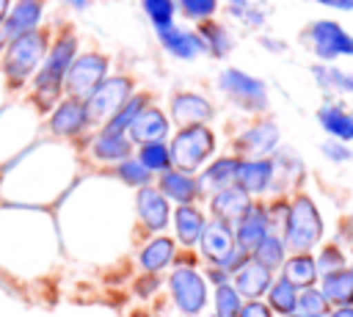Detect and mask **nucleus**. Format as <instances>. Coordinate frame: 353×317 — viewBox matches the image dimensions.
<instances>
[{
	"label": "nucleus",
	"mask_w": 353,
	"mask_h": 317,
	"mask_svg": "<svg viewBox=\"0 0 353 317\" xmlns=\"http://www.w3.org/2000/svg\"><path fill=\"white\" fill-rule=\"evenodd\" d=\"M157 190H160L165 198L176 201V207H182V204H193V201L201 196V190H199V179H196L193 174H185V171H176V168H168V171L160 174V185H157Z\"/></svg>",
	"instance_id": "dca6fc26"
},
{
	"label": "nucleus",
	"mask_w": 353,
	"mask_h": 317,
	"mask_svg": "<svg viewBox=\"0 0 353 317\" xmlns=\"http://www.w3.org/2000/svg\"><path fill=\"white\" fill-rule=\"evenodd\" d=\"M132 152L130 135H113V132H99L91 143V154L102 163H124Z\"/></svg>",
	"instance_id": "bb28decb"
},
{
	"label": "nucleus",
	"mask_w": 353,
	"mask_h": 317,
	"mask_svg": "<svg viewBox=\"0 0 353 317\" xmlns=\"http://www.w3.org/2000/svg\"><path fill=\"white\" fill-rule=\"evenodd\" d=\"M270 212L259 204H251V209L237 221L234 226V240H237V248L243 254H251L268 234H270Z\"/></svg>",
	"instance_id": "9d476101"
},
{
	"label": "nucleus",
	"mask_w": 353,
	"mask_h": 317,
	"mask_svg": "<svg viewBox=\"0 0 353 317\" xmlns=\"http://www.w3.org/2000/svg\"><path fill=\"white\" fill-rule=\"evenodd\" d=\"M201 254L212 262V265H221L234 248H237V240H234V229H232V223H226V221H218V218H212V221H207V226H204V234H201Z\"/></svg>",
	"instance_id": "ddd939ff"
},
{
	"label": "nucleus",
	"mask_w": 353,
	"mask_h": 317,
	"mask_svg": "<svg viewBox=\"0 0 353 317\" xmlns=\"http://www.w3.org/2000/svg\"><path fill=\"white\" fill-rule=\"evenodd\" d=\"M119 176L127 182V185H132V187H146L149 185V179H152V171H146L143 165H141V160L138 157H127L124 163H119Z\"/></svg>",
	"instance_id": "e433bc0d"
},
{
	"label": "nucleus",
	"mask_w": 353,
	"mask_h": 317,
	"mask_svg": "<svg viewBox=\"0 0 353 317\" xmlns=\"http://www.w3.org/2000/svg\"><path fill=\"white\" fill-rule=\"evenodd\" d=\"M221 88H223L229 96H234L240 105L251 108V110H259V108L268 105L265 83L256 80V77H251V74H245V72H240V69H226V72H221Z\"/></svg>",
	"instance_id": "1a4fd4ad"
},
{
	"label": "nucleus",
	"mask_w": 353,
	"mask_h": 317,
	"mask_svg": "<svg viewBox=\"0 0 353 317\" xmlns=\"http://www.w3.org/2000/svg\"><path fill=\"white\" fill-rule=\"evenodd\" d=\"M212 309H215V311H212L215 317H240L243 298H240V292L232 287V281L215 287V292H212Z\"/></svg>",
	"instance_id": "473e14b6"
},
{
	"label": "nucleus",
	"mask_w": 353,
	"mask_h": 317,
	"mask_svg": "<svg viewBox=\"0 0 353 317\" xmlns=\"http://www.w3.org/2000/svg\"><path fill=\"white\" fill-rule=\"evenodd\" d=\"M298 292H301V289L292 287L284 276L273 278V284H270V289H268V306H270V311L279 314V317L295 314V311H298Z\"/></svg>",
	"instance_id": "c756f323"
},
{
	"label": "nucleus",
	"mask_w": 353,
	"mask_h": 317,
	"mask_svg": "<svg viewBox=\"0 0 353 317\" xmlns=\"http://www.w3.org/2000/svg\"><path fill=\"white\" fill-rule=\"evenodd\" d=\"M210 207H212V215H215L218 221L237 223V221L251 209V198H248V193H245L240 185H232V187H223V190L212 193Z\"/></svg>",
	"instance_id": "f3484780"
},
{
	"label": "nucleus",
	"mask_w": 353,
	"mask_h": 317,
	"mask_svg": "<svg viewBox=\"0 0 353 317\" xmlns=\"http://www.w3.org/2000/svg\"><path fill=\"white\" fill-rule=\"evenodd\" d=\"M199 36L204 39V44H210V50H212L215 55H223V52L229 50L226 30H223L221 25H215V22H207V25L201 28V33H199Z\"/></svg>",
	"instance_id": "ea45409f"
},
{
	"label": "nucleus",
	"mask_w": 353,
	"mask_h": 317,
	"mask_svg": "<svg viewBox=\"0 0 353 317\" xmlns=\"http://www.w3.org/2000/svg\"><path fill=\"white\" fill-rule=\"evenodd\" d=\"M323 6H331V8H342V11H350L353 8V0H317Z\"/></svg>",
	"instance_id": "c03bdc74"
},
{
	"label": "nucleus",
	"mask_w": 353,
	"mask_h": 317,
	"mask_svg": "<svg viewBox=\"0 0 353 317\" xmlns=\"http://www.w3.org/2000/svg\"><path fill=\"white\" fill-rule=\"evenodd\" d=\"M306 39L314 47V55L323 61H331L336 55H353V36H347L336 22H314L306 33Z\"/></svg>",
	"instance_id": "6e6552de"
},
{
	"label": "nucleus",
	"mask_w": 353,
	"mask_h": 317,
	"mask_svg": "<svg viewBox=\"0 0 353 317\" xmlns=\"http://www.w3.org/2000/svg\"><path fill=\"white\" fill-rule=\"evenodd\" d=\"M279 146V127L273 121H259L254 127H248L240 138H237V149H240V160H265L273 149Z\"/></svg>",
	"instance_id": "9b49d317"
},
{
	"label": "nucleus",
	"mask_w": 353,
	"mask_h": 317,
	"mask_svg": "<svg viewBox=\"0 0 353 317\" xmlns=\"http://www.w3.org/2000/svg\"><path fill=\"white\" fill-rule=\"evenodd\" d=\"M317 121L334 141H342V143L353 141V110L342 105H323L317 110Z\"/></svg>",
	"instance_id": "393cba45"
},
{
	"label": "nucleus",
	"mask_w": 353,
	"mask_h": 317,
	"mask_svg": "<svg viewBox=\"0 0 353 317\" xmlns=\"http://www.w3.org/2000/svg\"><path fill=\"white\" fill-rule=\"evenodd\" d=\"M212 152H215V135L204 124H193V127L179 130L168 143L171 168L185 171V174L199 171L212 157Z\"/></svg>",
	"instance_id": "f03ea898"
},
{
	"label": "nucleus",
	"mask_w": 353,
	"mask_h": 317,
	"mask_svg": "<svg viewBox=\"0 0 353 317\" xmlns=\"http://www.w3.org/2000/svg\"><path fill=\"white\" fill-rule=\"evenodd\" d=\"M91 121H88V113H85V102L83 99H63L55 110H52V116H50V130L55 132V135H77V132H83L85 127H88Z\"/></svg>",
	"instance_id": "2eb2a0df"
},
{
	"label": "nucleus",
	"mask_w": 353,
	"mask_h": 317,
	"mask_svg": "<svg viewBox=\"0 0 353 317\" xmlns=\"http://www.w3.org/2000/svg\"><path fill=\"white\" fill-rule=\"evenodd\" d=\"M8 39H11V36H8V30H6V25H0V50H3L6 44H8Z\"/></svg>",
	"instance_id": "de8ad7c7"
},
{
	"label": "nucleus",
	"mask_w": 353,
	"mask_h": 317,
	"mask_svg": "<svg viewBox=\"0 0 353 317\" xmlns=\"http://www.w3.org/2000/svg\"><path fill=\"white\" fill-rule=\"evenodd\" d=\"M157 33H160L163 47H165L171 55H176V58H193V55H199L201 50H207L204 39H201L199 33H188V30H179V28H174V25L160 28Z\"/></svg>",
	"instance_id": "a878e982"
},
{
	"label": "nucleus",
	"mask_w": 353,
	"mask_h": 317,
	"mask_svg": "<svg viewBox=\"0 0 353 317\" xmlns=\"http://www.w3.org/2000/svg\"><path fill=\"white\" fill-rule=\"evenodd\" d=\"M323 154H325L328 160H334V163H345V160L353 157V152H350L347 143H342V141H325V143H323Z\"/></svg>",
	"instance_id": "79ce46f5"
},
{
	"label": "nucleus",
	"mask_w": 353,
	"mask_h": 317,
	"mask_svg": "<svg viewBox=\"0 0 353 317\" xmlns=\"http://www.w3.org/2000/svg\"><path fill=\"white\" fill-rule=\"evenodd\" d=\"M41 11H44V3L41 0H17L6 17V30L11 39L22 36V33H30L36 30L39 19H41Z\"/></svg>",
	"instance_id": "aec40b11"
},
{
	"label": "nucleus",
	"mask_w": 353,
	"mask_h": 317,
	"mask_svg": "<svg viewBox=\"0 0 353 317\" xmlns=\"http://www.w3.org/2000/svg\"><path fill=\"white\" fill-rule=\"evenodd\" d=\"M323 237V218L309 196H295L284 215V245L295 254H309Z\"/></svg>",
	"instance_id": "f257e3e1"
},
{
	"label": "nucleus",
	"mask_w": 353,
	"mask_h": 317,
	"mask_svg": "<svg viewBox=\"0 0 353 317\" xmlns=\"http://www.w3.org/2000/svg\"><path fill=\"white\" fill-rule=\"evenodd\" d=\"M74 50H77V39L69 36V33L61 36V39L52 44V50H50L47 58H44V66L39 69V74H36V80H33L36 99H39V102H44V105L55 102V96L61 94V85H63V80H66V72H69V66H72V61H74Z\"/></svg>",
	"instance_id": "7ed1b4c3"
},
{
	"label": "nucleus",
	"mask_w": 353,
	"mask_h": 317,
	"mask_svg": "<svg viewBox=\"0 0 353 317\" xmlns=\"http://www.w3.org/2000/svg\"><path fill=\"white\" fill-rule=\"evenodd\" d=\"M138 160H141V165L146 168V171H157V174H163V171H168L171 168V154H168V146L165 143H143L141 149H138Z\"/></svg>",
	"instance_id": "f704fd0d"
},
{
	"label": "nucleus",
	"mask_w": 353,
	"mask_h": 317,
	"mask_svg": "<svg viewBox=\"0 0 353 317\" xmlns=\"http://www.w3.org/2000/svg\"><path fill=\"white\" fill-rule=\"evenodd\" d=\"M165 132H168V119L157 108H149V105L135 116V121L127 130L130 141H135L141 146L143 143H163Z\"/></svg>",
	"instance_id": "a211bd4d"
},
{
	"label": "nucleus",
	"mask_w": 353,
	"mask_h": 317,
	"mask_svg": "<svg viewBox=\"0 0 353 317\" xmlns=\"http://www.w3.org/2000/svg\"><path fill=\"white\" fill-rule=\"evenodd\" d=\"M328 317H353V306H336Z\"/></svg>",
	"instance_id": "a18cd8bd"
},
{
	"label": "nucleus",
	"mask_w": 353,
	"mask_h": 317,
	"mask_svg": "<svg viewBox=\"0 0 353 317\" xmlns=\"http://www.w3.org/2000/svg\"><path fill=\"white\" fill-rule=\"evenodd\" d=\"M171 116H174L176 124L193 127V124H204V121L212 116V108H210V102H207L204 96H199V94H176V96L171 99Z\"/></svg>",
	"instance_id": "412c9836"
},
{
	"label": "nucleus",
	"mask_w": 353,
	"mask_h": 317,
	"mask_svg": "<svg viewBox=\"0 0 353 317\" xmlns=\"http://www.w3.org/2000/svg\"><path fill=\"white\" fill-rule=\"evenodd\" d=\"M146 108V96H130L124 105H121V110L102 127V132H113V135H127V130H130V124L135 121V116L141 113Z\"/></svg>",
	"instance_id": "2f4dec72"
},
{
	"label": "nucleus",
	"mask_w": 353,
	"mask_h": 317,
	"mask_svg": "<svg viewBox=\"0 0 353 317\" xmlns=\"http://www.w3.org/2000/svg\"><path fill=\"white\" fill-rule=\"evenodd\" d=\"M273 182V160H243L240 163V171H237V185L248 193V196H256V193H265Z\"/></svg>",
	"instance_id": "4be33fe9"
},
{
	"label": "nucleus",
	"mask_w": 353,
	"mask_h": 317,
	"mask_svg": "<svg viewBox=\"0 0 353 317\" xmlns=\"http://www.w3.org/2000/svg\"><path fill=\"white\" fill-rule=\"evenodd\" d=\"M66 3H72V6H77V8H83L88 0H66Z\"/></svg>",
	"instance_id": "09e8293b"
},
{
	"label": "nucleus",
	"mask_w": 353,
	"mask_h": 317,
	"mask_svg": "<svg viewBox=\"0 0 353 317\" xmlns=\"http://www.w3.org/2000/svg\"><path fill=\"white\" fill-rule=\"evenodd\" d=\"M331 306L325 300V295L320 292V287H306L298 292V314H309V317H328Z\"/></svg>",
	"instance_id": "c9c22d12"
},
{
	"label": "nucleus",
	"mask_w": 353,
	"mask_h": 317,
	"mask_svg": "<svg viewBox=\"0 0 353 317\" xmlns=\"http://www.w3.org/2000/svg\"><path fill=\"white\" fill-rule=\"evenodd\" d=\"M174 251H176V243H174L171 237H154V240H149V243L143 245L138 262H141V267H143L146 273H160L163 267L171 265Z\"/></svg>",
	"instance_id": "cd10ccee"
},
{
	"label": "nucleus",
	"mask_w": 353,
	"mask_h": 317,
	"mask_svg": "<svg viewBox=\"0 0 353 317\" xmlns=\"http://www.w3.org/2000/svg\"><path fill=\"white\" fill-rule=\"evenodd\" d=\"M240 317H273V311L265 300H245L240 309Z\"/></svg>",
	"instance_id": "37998d69"
},
{
	"label": "nucleus",
	"mask_w": 353,
	"mask_h": 317,
	"mask_svg": "<svg viewBox=\"0 0 353 317\" xmlns=\"http://www.w3.org/2000/svg\"><path fill=\"white\" fill-rule=\"evenodd\" d=\"M290 317H309V314H298V311H295V314H290Z\"/></svg>",
	"instance_id": "3c124183"
},
{
	"label": "nucleus",
	"mask_w": 353,
	"mask_h": 317,
	"mask_svg": "<svg viewBox=\"0 0 353 317\" xmlns=\"http://www.w3.org/2000/svg\"><path fill=\"white\" fill-rule=\"evenodd\" d=\"M281 276H284L292 287L306 289V287H314V281H317L320 273H317L314 256H309V254H295V256H290V259L284 262Z\"/></svg>",
	"instance_id": "c85d7f7f"
},
{
	"label": "nucleus",
	"mask_w": 353,
	"mask_h": 317,
	"mask_svg": "<svg viewBox=\"0 0 353 317\" xmlns=\"http://www.w3.org/2000/svg\"><path fill=\"white\" fill-rule=\"evenodd\" d=\"M105 72H108V61L102 55H97V52H88V55H80V58L72 61L63 85H66L72 99H83L85 102L99 88V83L105 80Z\"/></svg>",
	"instance_id": "423d86ee"
},
{
	"label": "nucleus",
	"mask_w": 353,
	"mask_h": 317,
	"mask_svg": "<svg viewBox=\"0 0 353 317\" xmlns=\"http://www.w3.org/2000/svg\"><path fill=\"white\" fill-rule=\"evenodd\" d=\"M229 3H234V6H245L248 0H229Z\"/></svg>",
	"instance_id": "8fccbe9b"
},
{
	"label": "nucleus",
	"mask_w": 353,
	"mask_h": 317,
	"mask_svg": "<svg viewBox=\"0 0 353 317\" xmlns=\"http://www.w3.org/2000/svg\"><path fill=\"white\" fill-rule=\"evenodd\" d=\"M314 262H317V273H320V276H328V273H334V270L347 267V265H345V256H342V251H339L336 245H325Z\"/></svg>",
	"instance_id": "58836bf2"
},
{
	"label": "nucleus",
	"mask_w": 353,
	"mask_h": 317,
	"mask_svg": "<svg viewBox=\"0 0 353 317\" xmlns=\"http://www.w3.org/2000/svg\"><path fill=\"white\" fill-rule=\"evenodd\" d=\"M284 256H287V245H284V240L276 237V234H268V237L251 251V259L259 262V265H265L268 270L284 267V262H287Z\"/></svg>",
	"instance_id": "7c9ffc66"
},
{
	"label": "nucleus",
	"mask_w": 353,
	"mask_h": 317,
	"mask_svg": "<svg viewBox=\"0 0 353 317\" xmlns=\"http://www.w3.org/2000/svg\"><path fill=\"white\" fill-rule=\"evenodd\" d=\"M179 6H182V11H185L190 19H207V17H212L215 8H218L215 0H179Z\"/></svg>",
	"instance_id": "a19ab883"
},
{
	"label": "nucleus",
	"mask_w": 353,
	"mask_h": 317,
	"mask_svg": "<svg viewBox=\"0 0 353 317\" xmlns=\"http://www.w3.org/2000/svg\"><path fill=\"white\" fill-rule=\"evenodd\" d=\"M168 289H171L174 306H176V311L182 317H199V314H204L210 289H207V278L196 267H190V265L174 267L171 276H168Z\"/></svg>",
	"instance_id": "39448f33"
},
{
	"label": "nucleus",
	"mask_w": 353,
	"mask_h": 317,
	"mask_svg": "<svg viewBox=\"0 0 353 317\" xmlns=\"http://www.w3.org/2000/svg\"><path fill=\"white\" fill-rule=\"evenodd\" d=\"M171 221H174V229H176V240L182 245H196L201 240V234H204V226H207L201 209L193 207V204L176 207V212L171 215Z\"/></svg>",
	"instance_id": "b1692460"
},
{
	"label": "nucleus",
	"mask_w": 353,
	"mask_h": 317,
	"mask_svg": "<svg viewBox=\"0 0 353 317\" xmlns=\"http://www.w3.org/2000/svg\"><path fill=\"white\" fill-rule=\"evenodd\" d=\"M44 52H47V33H41V30H30V33L11 39L6 47V61H3L8 80L14 85L25 83L44 61Z\"/></svg>",
	"instance_id": "20e7f679"
},
{
	"label": "nucleus",
	"mask_w": 353,
	"mask_h": 317,
	"mask_svg": "<svg viewBox=\"0 0 353 317\" xmlns=\"http://www.w3.org/2000/svg\"><path fill=\"white\" fill-rule=\"evenodd\" d=\"M8 3H11V0H0V25H3L6 17H8Z\"/></svg>",
	"instance_id": "49530a36"
},
{
	"label": "nucleus",
	"mask_w": 353,
	"mask_h": 317,
	"mask_svg": "<svg viewBox=\"0 0 353 317\" xmlns=\"http://www.w3.org/2000/svg\"><path fill=\"white\" fill-rule=\"evenodd\" d=\"M312 74H314V80H317L323 88L353 94V74H350V72H342V69H336V66H312Z\"/></svg>",
	"instance_id": "72a5a7b5"
},
{
	"label": "nucleus",
	"mask_w": 353,
	"mask_h": 317,
	"mask_svg": "<svg viewBox=\"0 0 353 317\" xmlns=\"http://www.w3.org/2000/svg\"><path fill=\"white\" fill-rule=\"evenodd\" d=\"M240 157H221L212 165H207L199 176V190L201 193H218L223 187L237 185V171H240Z\"/></svg>",
	"instance_id": "6ab92c4d"
},
{
	"label": "nucleus",
	"mask_w": 353,
	"mask_h": 317,
	"mask_svg": "<svg viewBox=\"0 0 353 317\" xmlns=\"http://www.w3.org/2000/svg\"><path fill=\"white\" fill-rule=\"evenodd\" d=\"M143 8L157 30L174 25V3L171 0H143Z\"/></svg>",
	"instance_id": "4c0bfd02"
},
{
	"label": "nucleus",
	"mask_w": 353,
	"mask_h": 317,
	"mask_svg": "<svg viewBox=\"0 0 353 317\" xmlns=\"http://www.w3.org/2000/svg\"><path fill=\"white\" fill-rule=\"evenodd\" d=\"M130 91H132V83L127 77H110V80H102L99 88L85 99V113H88V121H110L121 105L130 99Z\"/></svg>",
	"instance_id": "0eeeda50"
},
{
	"label": "nucleus",
	"mask_w": 353,
	"mask_h": 317,
	"mask_svg": "<svg viewBox=\"0 0 353 317\" xmlns=\"http://www.w3.org/2000/svg\"><path fill=\"white\" fill-rule=\"evenodd\" d=\"M199 317H215V314H199Z\"/></svg>",
	"instance_id": "603ef678"
},
{
	"label": "nucleus",
	"mask_w": 353,
	"mask_h": 317,
	"mask_svg": "<svg viewBox=\"0 0 353 317\" xmlns=\"http://www.w3.org/2000/svg\"><path fill=\"white\" fill-rule=\"evenodd\" d=\"M273 284V270H268L265 265L248 259L234 276H232V287L240 292V298H248V300H259L262 295H268Z\"/></svg>",
	"instance_id": "4468645a"
},
{
	"label": "nucleus",
	"mask_w": 353,
	"mask_h": 317,
	"mask_svg": "<svg viewBox=\"0 0 353 317\" xmlns=\"http://www.w3.org/2000/svg\"><path fill=\"white\" fill-rule=\"evenodd\" d=\"M320 292L325 295L328 306H353V267L334 270L320 276Z\"/></svg>",
	"instance_id": "5701e85b"
},
{
	"label": "nucleus",
	"mask_w": 353,
	"mask_h": 317,
	"mask_svg": "<svg viewBox=\"0 0 353 317\" xmlns=\"http://www.w3.org/2000/svg\"><path fill=\"white\" fill-rule=\"evenodd\" d=\"M135 209H138V218L146 229L152 232H163L171 221V207H168V198L157 190V187H141L138 196H135Z\"/></svg>",
	"instance_id": "f8f14e48"
}]
</instances>
